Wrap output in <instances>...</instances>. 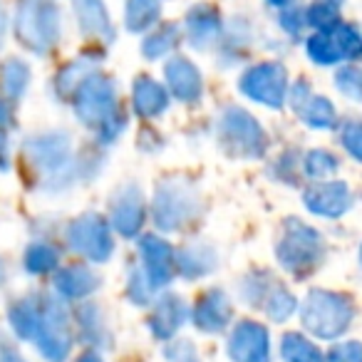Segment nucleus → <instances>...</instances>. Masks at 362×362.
I'll return each instance as SVG.
<instances>
[{"instance_id":"6","label":"nucleus","mask_w":362,"mask_h":362,"mask_svg":"<svg viewBox=\"0 0 362 362\" xmlns=\"http://www.w3.org/2000/svg\"><path fill=\"white\" fill-rule=\"evenodd\" d=\"M218 136H221L223 149L238 159H261L266 154V132L256 122V117L241 107H226L221 112Z\"/></svg>"},{"instance_id":"19","label":"nucleus","mask_w":362,"mask_h":362,"mask_svg":"<svg viewBox=\"0 0 362 362\" xmlns=\"http://www.w3.org/2000/svg\"><path fill=\"white\" fill-rule=\"evenodd\" d=\"M132 105H134V112L141 119H154V117H161L166 112L169 95L156 80L139 77L134 82V90H132Z\"/></svg>"},{"instance_id":"52","label":"nucleus","mask_w":362,"mask_h":362,"mask_svg":"<svg viewBox=\"0 0 362 362\" xmlns=\"http://www.w3.org/2000/svg\"><path fill=\"white\" fill-rule=\"evenodd\" d=\"M256 362H268V357H261V360H256Z\"/></svg>"},{"instance_id":"1","label":"nucleus","mask_w":362,"mask_h":362,"mask_svg":"<svg viewBox=\"0 0 362 362\" xmlns=\"http://www.w3.org/2000/svg\"><path fill=\"white\" fill-rule=\"evenodd\" d=\"M75 115L82 124L97 132L100 141H115L127 127V117L117 107L115 82L107 75L92 72L75 92Z\"/></svg>"},{"instance_id":"38","label":"nucleus","mask_w":362,"mask_h":362,"mask_svg":"<svg viewBox=\"0 0 362 362\" xmlns=\"http://www.w3.org/2000/svg\"><path fill=\"white\" fill-rule=\"evenodd\" d=\"M360 70L357 67H342L340 72L335 75V85L347 100L357 102L360 100Z\"/></svg>"},{"instance_id":"43","label":"nucleus","mask_w":362,"mask_h":362,"mask_svg":"<svg viewBox=\"0 0 362 362\" xmlns=\"http://www.w3.org/2000/svg\"><path fill=\"white\" fill-rule=\"evenodd\" d=\"M303 25H305V11L303 8H286L281 13V28L291 35H300Z\"/></svg>"},{"instance_id":"28","label":"nucleus","mask_w":362,"mask_h":362,"mask_svg":"<svg viewBox=\"0 0 362 362\" xmlns=\"http://www.w3.org/2000/svg\"><path fill=\"white\" fill-rule=\"evenodd\" d=\"M281 357L286 362H325L322 352L300 332H286L281 340Z\"/></svg>"},{"instance_id":"16","label":"nucleus","mask_w":362,"mask_h":362,"mask_svg":"<svg viewBox=\"0 0 362 362\" xmlns=\"http://www.w3.org/2000/svg\"><path fill=\"white\" fill-rule=\"evenodd\" d=\"M221 16L209 3H199L187 13V37L197 50H209L221 37Z\"/></svg>"},{"instance_id":"41","label":"nucleus","mask_w":362,"mask_h":362,"mask_svg":"<svg viewBox=\"0 0 362 362\" xmlns=\"http://www.w3.org/2000/svg\"><path fill=\"white\" fill-rule=\"evenodd\" d=\"M164 357L169 362H199V352L197 347L189 340H179L171 342V345L164 347Z\"/></svg>"},{"instance_id":"24","label":"nucleus","mask_w":362,"mask_h":362,"mask_svg":"<svg viewBox=\"0 0 362 362\" xmlns=\"http://www.w3.org/2000/svg\"><path fill=\"white\" fill-rule=\"evenodd\" d=\"M300 119L305 122L308 127L313 129H332L337 124V112L332 107V102L327 97H320V95H310L308 97L305 105L298 110Z\"/></svg>"},{"instance_id":"32","label":"nucleus","mask_w":362,"mask_h":362,"mask_svg":"<svg viewBox=\"0 0 362 362\" xmlns=\"http://www.w3.org/2000/svg\"><path fill=\"white\" fill-rule=\"evenodd\" d=\"M296 305H298V303H296V298H293L291 291H286L283 286H273L261 308L268 313V317H271V320L283 322V320H288V317L293 315Z\"/></svg>"},{"instance_id":"27","label":"nucleus","mask_w":362,"mask_h":362,"mask_svg":"<svg viewBox=\"0 0 362 362\" xmlns=\"http://www.w3.org/2000/svg\"><path fill=\"white\" fill-rule=\"evenodd\" d=\"M179 42H181V28L169 23V25L151 33L149 37H144V42H141V55H144L146 60H159V57L169 55Z\"/></svg>"},{"instance_id":"2","label":"nucleus","mask_w":362,"mask_h":362,"mask_svg":"<svg viewBox=\"0 0 362 362\" xmlns=\"http://www.w3.org/2000/svg\"><path fill=\"white\" fill-rule=\"evenodd\" d=\"M25 156L40 174L45 189H65L75 179V154L67 134H42L25 141Z\"/></svg>"},{"instance_id":"12","label":"nucleus","mask_w":362,"mask_h":362,"mask_svg":"<svg viewBox=\"0 0 362 362\" xmlns=\"http://www.w3.org/2000/svg\"><path fill=\"white\" fill-rule=\"evenodd\" d=\"M141 263H144V276L151 288H164L174 278V248L164 238L154 233H144L139 241Z\"/></svg>"},{"instance_id":"22","label":"nucleus","mask_w":362,"mask_h":362,"mask_svg":"<svg viewBox=\"0 0 362 362\" xmlns=\"http://www.w3.org/2000/svg\"><path fill=\"white\" fill-rule=\"evenodd\" d=\"M174 268H179L184 278H202L216 268V253L204 243H192L174 256Z\"/></svg>"},{"instance_id":"14","label":"nucleus","mask_w":362,"mask_h":362,"mask_svg":"<svg viewBox=\"0 0 362 362\" xmlns=\"http://www.w3.org/2000/svg\"><path fill=\"white\" fill-rule=\"evenodd\" d=\"M228 357L233 362H256L268 357V330L253 320H243L228 337Z\"/></svg>"},{"instance_id":"15","label":"nucleus","mask_w":362,"mask_h":362,"mask_svg":"<svg viewBox=\"0 0 362 362\" xmlns=\"http://www.w3.org/2000/svg\"><path fill=\"white\" fill-rule=\"evenodd\" d=\"M164 80L169 85L171 95L181 102H197L204 92L202 72L187 57H171L164 65Z\"/></svg>"},{"instance_id":"33","label":"nucleus","mask_w":362,"mask_h":362,"mask_svg":"<svg viewBox=\"0 0 362 362\" xmlns=\"http://www.w3.org/2000/svg\"><path fill=\"white\" fill-rule=\"evenodd\" d=\"M80 325H82V337L92 345H105L110 342V332L105 327V317H102L97 305H85L80 310Z\"/></svg>"},{"instance_id":"50","label":"nucleus","mask_w":362,"mask_h":362,"mask_svg":"<svg viewBox=\"0 0 362 362\" xmlns=\"http://www.w3.org/2000/svg\"><path fill=\"white\" fill-rule=\"evenodd\" d=\"M268 3H271V6H278V8H283V6H288V3H291V0H268Z\"/></svg>"},{"instance_id":"13","label":"nucleus","mask_w":362,"mask_h":362,"mask_svg":"<svg viewBox=\"0 0 362 362\" xmlns=\"http://www.w3.org/2000/svg\"><path fill=\"white\" fill-rule=\"evenodd\" d=\"M146 209H144V197L141 192L129 184L124 187L112 202V223H115L117 233H122L124 238L139 236L141 226H144Z\"/></svg>"},{"instance_id":"30","label":"nucleus","mask_w":362,"mask_h":362,"mask_svg":"<svg viewBox=\"0 0 362 362\" xmlns=\"http://www.w3.org/2000/svg\"><path fill=\"white\" fill-rule=\"evenodd\" d=\"M92 67H95V65H92L90 60H85V57H82V60H77V62H72V65H67L55 80L57 95H60L62 100H70V97L77 92V87H80L82 82L92 75Z\"/></svg>"},{"instance_id":"18","label":"nucleus","mask_w":362,"mask_h":362,"mask_svg":"<svg viewBox=\"0 0 362 362\" xmlns=\"http://www.w3.org/2000/svg\"><path fill=\"white\" fill-rule=\"evenodd\" d=\"M187 322V303L181 300L176 293H166L149 315V330L159 340H169L176 335L181 325Z\"/></svg>"},{"instance_id":"17","label":"nucleus","mask_w":362,"mask_h":362,"mask_svg":"<svg viewBox=\"0 0 362 362\" xmlns=\"http://www.w3.org/2000/svg\"><path fill=\"white\" fill-rule=\"evenodd\" d=\"M233 308L223 291H209L194 308V322L204 332H221L231 322Z\"/></svg>"},{"instance_id":"9","label":"nucleus","mask_w":362,"mask_h":362,"mask_svg":"<svg viewBox=\"0 0 362 362\" xmlns=\"http://www.w3.org/2000/svg\"><path fill=\"white\" fill-rule=\"evenodd\" d=\"M238 90L253 102L281 110L288 100V72L281 62H261L243 72L238 80Z\"/></svg>"},{"instance_id":"34","label":"nucleus","mask_w":362,"mask_h":362,"mask_svg":"<svg viewBox=\"0 0 362 362\" xmlns=\"http://www.w3.org/2000/svg\"><path fill=\"white\" fill-rule=\"evenodd\" d=\"M337 166H340V161H337L335 156L330 154V151H325V149H313L310 154L305 156V164H303V169H305V174L310 176V179L325 181L327 176L335 174Z\"/></svg>"},{"instance_id":"10","label":"nucleus","mask_w":362,"mask_h":362,"mask_svg":"<svg viewBox=\"0 0 362 362\" xmlns=\"http://www.w3.org/2000/svg\"><path fill=\"white\" fill-rule=\"evenodd\" d=\"M67 241L77 253L95 263H102L112 256L115 251V241H112L110 223L100 214H85L77 216L75 221L67 226Z\"/></svg>"},{"instance_id":"31","label":"nucleus","mask_w":362,"mask_h":362,"mask_svg":"<svg viewBox=\"0 0 362 362\" xmlns=\"http://www.w3.org/2000/svg\"><path fill=\"white\" fill-rule=\"evenodd\" d=\"M305 50H308V57H310L315 65H335L337 60H342L340 50H337V42L330 30L308 37Z\"/></svg>"},{"instance_id":"20","label":"nucleus","mask_w":362,"mask_h":362,"mask_svg":"<svg viewBox=\"0 0 362 362\" xmlns=\"http://www.w3.org/2000/svg\"><path fill=\"white\" fill-rule=\"evenodd\" d=\"M77 13V21H80V30L85 35H95L102 40H115V28H112L110 13H107L105 3L102 0H72Z\"/></svg>"},{"instance_id":"21","label":"nucleus","mask_w":362,"mask_h":362,"mask_svg":"<svg viewBox=\"0 0 362 362\" xmlns=\"http://www.w3.org/2000/svg\"><path fill=\"white\" fill-rule=\"evenodd\" d=\"M97 288H100V278L87 266H67L62 271H57L55 276V291L62 298H70V300L90 296Z\"/></svg>"},{"instance_id":"29","label":"nucleus","mask_w":362,"mask_h":362,"mask_svg":"<svg viewBox=\"0 0 362 362\" xmlns=\"http://www.w3.org/2000/svg\"><path fill=\"white\" fill-rule=\"evenodd\" d=\"M57 263H60V253H57V248H52L50 243H33L25 251V256H23V266H25V271L33 273V276L55 271Z\"/></svg>"},{"instance_id":"23","label":"nucleus","mask_w":362,"mask_h":362,"mask_svg":"<svg viewBox=\"0 0 362 362\" xmlns=\"http://www.w3.org/2000/svg\"><path fill=\"white\" fill-rule=\"evenodd\" d=\"M161 0H127L124 25L129 33H144L159 21Z\"/></svg>"},{"instance_id":"36","label":"nucleus","mask_w":362,"mask_h":362,"mask_svg":"<svg viewBox=\"0 0 362 362\" xmlns=\"http://www.w3.org/2000/svg\"><path fill=\"white\" fill-rule=\"evenodd\" d=\"M305 23L308 25H313L315 30L320 33H327L332 30L335 25H340V18H337V6H332V3H315V6H310L305 11Z\"/></svg>"},{"instance_id":"42","label":"nucleus","mask_w":362,"mask_h":362,"mask_svg":"<svg viewBox=\"0 0 362 362\" xmlns=\"http://www.w3.org/2000/svg\"><path fill=\"white\" fill-rule=\"evenodd\" d=\"M327 362H362V347L360 342H340L327 352Z\"/></svg>"},{"instance_id":"5","label":"nucleus","mask_w":362,"mask_h":362,"mask_svg":"<svg viewBox=\"0 0 362 362\" xmlns=\"http://www.w3.org/2000/svg\"><path fill=\"white\" fill-rule=\"evenodd\" d=\"M322 253H325V243H322L320 233L308 223H303L300 218H288L283 226L281 241L276 246L278 263L288 273L303 278L320 263Z\"/></svg>"},{"instance_id":"51","label":"nucleus","mask_w":362,"mask_h":362,"mask_svg":"<svg viewBox=\"0 0 362 362\" xmlns=\"http://www.w3.org/2000/svg\"><path fill=\"white\" fill-rule=\"evenodd\" d=\"M322 3H332V6H340L342 0H322Z\"/></svg>"},{"instance_id":"4","label":"nucleus","mask_w":362,"mask_h":362,"mask_svg":"<svg viewBox=\"0 0 362 362\" xmlns=\"http://www.w3.org/2000/svg\"><path fill=\"white\" fill-rule=\"evenodd\" d=\"M352 317H355L352 300L332 291H310L300 308L303 327L322 340L340 337L350 327Z\"/></svg>"},{"instance_id":"47","label":"nucleus","mask_w":362,"mask_h":362,"mask_svg":"<svg viewBox=\"0 0 362 362\" xmlns=\"http://www.w3.org/2000/svg\"><path fill=\"white\" fill-rule=\"evenodd\" d=\"M6 30H8V16H6V11L0 8V47H3V40H6Z\"/></svg>"},{"instance_id":"3","label":"nucleus","mask_w":362,"mask_h":362,"mask_svg":"<svg viewBox=\"0 0 362 362\" xmlns=\"http://www.w3.org/2000/svg\"><path fill=\"white\" fill-rule=\"evenodd\" d=\"M16 33L21 45H25L30 52L45 55V52H50L60 42V8L52 0H23L21 6H18Z\"/></svg>"},{"instance_id":"44","label":"nucleus","mask_w":362,"mask_h":362,"mask_svg":"<svg viewBox=\"0 0 362 362\" xmlns=\"http://www.w3.org/2000/svg\"><path fill=\"white\" fill-rule=\"evenodd\" d=\"M291 97H293V100H291L293 102V110L298 112L308 102V97H310V85H308V82H303V80L296 82V87H293V95Z\"/></svg>"},{"instance_id":"40","label":"nucleus","mask_w":362,"mask_h":362,"mask_svg":"<svg viewBox=\"0 0 362 362\" xmlns=\"http://www.w3.org/2000/svg\"><path fill=\"white\" fill-rule=\"evenodd\" d=\"M342 146L350 151L352 159H362V127L357 122H347L342 127V136H340Z\"/></svg>"},{"instance_id":"48","label":"nucleus","mask_w":362,"mask_h":362,"mask_svg":"<svg viewBox=\"0 0 362 362\" xmlns=\"http://www.w3.org/2000/svg\"><path fill=\"white\" fill-rule=\"evenodd\" d=\"M11 122V110L3 100H0V124H8Z\"/></svg>"},{"instance_id":"8","label":"nucleus","mask_w":362,"mask_h":362,"mask_svg":"<svg viewBox=\"0 0 362 362\" xmlns=\"http://www.w3.org/2000/svg\"><path fill=\"white\" fill-rule=\"evenodd\" d=\"M37 347L47 362H65L72 347L70 320L60 300L45 298L40 308V325H37Z\"/></svg>"},{"instance_id":"46","label":"nucleus","mask_w":362,"mask_h":362,"mask_svg":"<svg viewBox=\"0 0 362 362\" xmlns=\"http://www.w3.org/2000/svg\"><path fill=\"white\" fill-rule=\"evenodd\" d=\"M0 169H8V136L0 132Z\"/></svg>"},{"instance_id":"26","label":"nucleus","mask_w":362,"mask_h":362,"mask_svg":"<svg viewBox=\"0 0 362 362\" xmlns=\"http://www.w3.org/2000/svg\"><path fill=\"white\" fill-rule=\"evenodd\" d=\"M11 325L16 330V335L21 340H35L37 337V325H40V308L33 300H21L11 308L8 313Z\"/></svg>"},{"instance_id":"39","label":"nucleus","mask_w":362,"mask_h":362,"mask_svg":"<svg viewBox=\"0 0 362 362\" xmlns=\"http://www.w3.org/2000/svg\"><path fill=\"white\" fill-rule=\"evenodd\" d=\"M154 288L149 286V281H146L144 271H139V268H134L129 276V288H127V293H129V298L134 303H139V305H144V303H149V296Z\"/></svg>"},{"instance_id":"53","label":"nucleus","mask_w":362,"mask_h":362,"mask_svg":"<svg viewBox=\"0 0 362 362\" xmlns=\"http://www.w3.org/2000/svg\"><path fill=\"white\" fill-rule=\"evenodd\" d=\"M0 281H3V266H0Z\"/></svg>"},{"instance_id":"7","label":"nucleus","mask_w":362,"mask_h":362,"mask_svg":"<svg viewBox=\"0 0 362 362\" xmlns=\"http://www.w3.org/2000/svg\"><path fill=\"white\" fill-rule=\"evenodd\" d=\"M199 194L192 184L181 179H169L156 187L154 194V223L161 231H179L199 214Z\"/></svg>"},{"instance_id":"45","label":"nucleus","mask_w":362,"mask_h":362,"mask_svg":"<svg viewBox=\"0 0 362 362\" xmlns=\"http://www.w3.org/2000/svg\"><path fill=\"white\" fill-rule=\"evenodd\" d=\"M0 362H25L21 355H18V350H13L11 345H0Z\"/></svg>"},{"instance_id":"11","label":"nucleus","mask_w":362,"mask_h":362,"mask_svg":"<svg viewBox=\"0 0 362 362\" xmlns=\"http://www.w3.org/2000/svg\"><path fill=\"white\" fill-rule=\"evenodd\" d=\"M303 204L310 214L322 218H340L350 211L352 192L345 181H320L303 192Z\"/></svg>"},{"instance_id":"37","label":"nucleus","mask_w":362,"mask_h":362,"mask_svg":"<svg viewBox=\"0 0 362 362\" xmlns=\"http://www.w3.org/2000/svg\"><path fill=\"white\" fill-rule=\"evenodd\" d=\"M273 286H276V283H271L268 273H256V276H248L246 283H241V296L246 298L251 305L261 308Z\"/></svg>"},{"instance_id":"49","label":"nucleus","mask_w":362,"mask_h":362,"mask_svg":"<svg viewBox=\"0 0 362 362\" xmlns=\"http://www.w3.org/2000/svg\"><path fill=\"white\" fill-rule=\"evenodd\" d=\"M80 362H102V360L95 355V352H87V355H82V357H80Z\"/></svg>"},{"instance_id":"35","label":"nucleus","mask_w":362,"mask_h":362,"mask_svg":"<svg viewBox=\"0 0 362 362\" xmlns=\"http://www.w3.org/2000/svg\"><path fill=\"white\" fill-rule=\"evenodd\" d=\"M332 37H335L342 60H357V57H360L362 37L355 25H335L332 28Z\"/></svg>"},{"instance_id":"25","label":"nucleus","mask_w":362,"mask_h":362,"mask_svg":"<svg viewBox=\"0 0 362 362\" xmlns=\"http://www.w3.org/2000/svg\"><path fill=\"white\" fill-rule=\"evenodd\" d=\"M0 82H3V92L8 100H21L25 95L28 85H30V67L18 57L6 60V65L0 67Z\"/></svg>"}]
</instances>
